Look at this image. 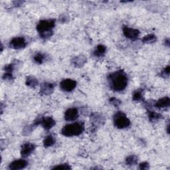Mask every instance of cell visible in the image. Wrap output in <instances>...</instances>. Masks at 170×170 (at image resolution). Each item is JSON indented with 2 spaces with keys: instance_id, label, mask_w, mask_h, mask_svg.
Returning a JSON list of instances; mask_svg holds the SVG:
<instances>
[{
  "instance_id": "obj_1",
  "label": "cell",
  "mask_w": 170,
  "mask_h": 170,
  "mask_svg": "<svg viewBox=\"0 0 170 170\" xmlns=\"http://www.w3.org/2000/svg\"><path fill=\"white\" fill-rule=\"evenodd\" d=\"M108 79L111 89L117 92L124 90L128 85V77L122 70L110 74Z\"/></svg>"
},
{
  "instance_id": "obj_2",
  "label": "cell",
  "mask_w": 170,
  "mask_h": 170,
  "mask_svg": "<svg viewBox=\"0 0 170 170\" xmlns=\"http://www.w3.org/2000/svg\"><path fill=\"white\" fill-rule=\"evenodd\" d=\"M55 26V21L53 19L42 20L37 26V30L41 38L47 39L53 34V29Z\"/></svg>"
},
{
  "instance_id": "obj_3",
  "label": "cell",
  "mask_w": 170,
  "mask_h": 170,
  "mask_svg": "<svg viewBox=\"0 0 170 170\" xmlns=\"http://www.w3.org/2000/svg\"><path fill=\"white\" fill-rule=\"evenodd\" d=\"M85 129L84 124L82 122H75L67 124L63 128L61 133L65 136L72 137L79 136L83 132Z\"/></svg>"
},
{
  "instance_id": "obj_4",
  "label": "cell",
  "mask_w": 170,
  "mask_h": 170,
  "mask_svg": "<svg viewBox=\"0 0 170 170\" xmlns=\"http://www.w3.org/2000/svg\"><path fill=\"white\" fill-rule=\"evenodd\" d=\"M114 124L119 129H124L130 126V121L125 114L118 111L114 116Z\"/></svg>"
},
{
  "instance_id": "obj_5",
  "label": "cell",
  "mask_w": 170,
  "mask_h": 170,
  "mask_svg": "<svg viewBox=\"0 0 170 170\" xmlns=\"http://www.w3.org/2000/svg\"><path fill=\"white\" fill-rule=\"evenodd\" d=\"M77 86V82L72 79H65L60 83V87L62 90L65 92H71Z\"/></svg>"
},
{
  "instance_id": "obj_6",
  "label": "cell",
  "mask_w": 170,
  "mask_h": 170,
  "mask_svg": "<svg viewBox=\"0 0 170 170\" xmlns=\"http://www.w3.org/2000/svg\"><path fill=\"white\" fill-rule=\"evenodd\" d=\"M27 45L26 41L23 37H15L10 41V47L14 49H22L26 47Z\"/></svg>"
},
{
  "instance_id": "obj_7",
  "label": "cell",
  "mask_w": 170,
  "mask_h": 170,
  "mask_svg": "<svg viewBox=\"0 0 170 170\" xmlns=\"http://www.w3.org/2000/svg\"><path fill=\"white\" fill-rule=\"evenodd\" d=\"M123 34L126 38L134 41L138 39L140 35V31L136 29H132L128 27H124L123 28Z\"/></svg>"
},
{
  "instance_id": "obj_8",
  "label": "cell",
  "mask_w": 170,
  "mask_h": 170,
  "mask_svg": "<svg viewBox=\"0 0 170 170\" xmlns=\"http://www.w3.org/2000/svg\"><path fill=\"white\" fill-rule=\"evenodd\" d=\"M35 149V144L30 143V142H26L22 145V149H21V155L23 157H26L30 156L31 153H33Z\"/></svg>"
},
{
  "instance_id": "obj_9",
  "label": "cell",
  "mask_w": 170,
  "mask_h": 170,
  "mask_svg": "<svg viewBox=\"0 0 170 170\" xmlns=\"http://www.w3.org/2000/svg\"><path fill=\"white\" fill-rule=\"evenodd\" d=\"M78 117V111L76 108L68 109L65 113V119L68 122L74 121Z\"/></svg>"
},
{
  "instance_id": "obj_10",
  "label": "cell",
  "mask_w": 170,
  "mask_h": 170,
  "mask_svg": "<svg viewBox=\"0 0 170 170\" xmlns=\"http://www.w3.org/2000/svg\"><path fill=\"white\" fill-rule=\"evenodd\" d=\"M27 165V161L23 159L17 160L11 162L9 165V169L11 170H18L24 169Z\"/></svg>"
},
{
  "instance_id": "obj_11",
  "label": "cell",
  "mask_w": 170,
  "mask_h": 170,
  "mask_svg": "<svg viewBox=\"0 0 170 170\" xmlns=\"http://www.w3.org/2000/svg\"><path fill=\"white\" fill-rule=\"evenodd\" d=\"M40 124L45 130H50L55 125V121L52 117H43L40 119Z\"/></svg>"
},
{
  "instance_id": "obj_12",
  "label": "cell",
  "mask_w": 170,
  "mask_h": 170,
  "mask_svg": "<svg viewBox=\"0 0 170 170\" xmlns=\"http://www.w3.org/2000/svg\"><path fill=\"white\" fill-rule=\"evenodd\" d=\"M55 85L49 82H45L41 86V93L44 95L51 94L54 90Z\"/></svg>"
},
{
  "instance_id": "obj_13",
  "label": "cell",
  "mask_w": 170,
  "mask_h": 170,
  "mask_svg": "<svg viewBox=\"0 0 170 170\" xmlns=\"http://www.w3.org/2000/svg\"><path fill=\"white\" fill-rule=\"evenodd\" d=\"M170 100L169 97H164L157 101L156 104L155 106L157 109H164V108H168L169 106Z\"/></svg>"
},
{
  "instance_id": "obj_14",
  "label": "cell",
  "mask_w": 170,
  "mask_h": 170,
  "mask_svg": "<svg viewBox=\"0 0 170 170\" xmlns=\"http://www.w3.org/2000/svg\"><path fill=\"white\" fill-rule=\"evenodd\" d=\"M86 58L83 55H79L74 57L73 59V64L77 67H81L86 63Z\"/></svg>"
},
{
  "instance_id": "obj_15",
  "label": "cell",
  "mask_w": 170,
  "mask_h": 170,
  "mask_svg": "<svg viewBox=\"0 0 170 170\" xmlns=\"http://www.w3.org/2000/svg\"><path fill=\"white\" fill-rule=\"evenodd\" d=\"M106 51V48L103 45H98L95 49V51H94V55L95 57H102L105 55Z\"/></svg>"
},
{
  "instance_id": "obj_16",
  "label": "cell",
  "mask_w": 170,
  "mask_h": 170,
  "mask_svg": "<svg viewBox=\"0 0 170 170\" xmlns=\"http://www.w3.org/2000/svg\"><path fill=\"white\" fill-rule=\"evenodd\" d=\"M55 142H56L55 138H54L53 136L49 135L45 138L43 141V145L45 148H49L53 146V145L55 144Z\"/></svg>"
},
{
  "instance_id": "obj_17",
  "label": "cell",
  "mask_w": 170,
  "mask_h": 170,
  "mask_svg": "<svg viewBox=\"0 0 170 170\" xmlns=\"http://www.w3.org/2000/svg\"><path fill=\"white\" fill-rule=\"evenodd\" d=\"M161 115L159 113H157L156 112L149 110L148 111V118L150 121L152 122H154L161 118Z\"/></svg>"
},
{
  "instance_id": "obj_18",
  "label": "cell",
  "mask_w": 170,
  "mask_h": 170,
  "mask_svg": "<svg viewBox=\"0 0 170 170\" xmlns=\"http://www.w3.org/2000/svg\"><path fill=\"white\" fill-rule=\"evenodd\" d=\"M38 81L34 77H28L26 78V85L31 88H35L38 85Z\"/></svg>"
},
{
  "instance_id": "obj_19",
  "label": "cell",
  "mask_w": 170,
  "mask_h": 170,
  "mask_svg": "<svg viewBox=\"0 0 170 170\" xmlns=\"http://www.w3.org/2000/svg\"><path fill=\"white\" fill-rule=\"evenodd\" d=\"M132 99L136 102H140L143 100V90L139 89L136 90L132 95Z\"/></svg>"
},
{
  "instance_id": "obj_20",
  "label": "cell",
  "mask_w": 170,
  "mask_h": 170,
  "mask_svg": "<svg viewBox=\"0 0 170 170\" xmlns=\"http://www.w3.org/2000/svg\"><path fill=\"white\" fill-rule=\"evenodd\" d=\"M156 37L153 34L148 35L143 37L142 42L144 43H153L156 41Z\"/></svg>"
},
{
  "instance_id": "obj_21",
  "label": "cell",
  "mask_w": 170,
  "mask_h": 170,
  "mask_svg": "<svg viewBox=\"0 0 170 170\" xmlns=\"http://www.w3.org/2000/svg\"><path fill=\"white\" fill-rule=\"evenodd\" d=\"M91 120H92L93 123H94L95 126H97L98 124H101V122H103L102 118L101 115L98 114H93L91 117Z\"/></svg>"
},
{
  "instance_id": "obj_22",
  "label": "cell",
  "mask_w": 170,
  "mask_h": 170,
  "mask_svg": "<svg viewBox=\"0 0 170 170\" xmlns=\"http://www.w3.org/2000/svg\"><path fill=\"white\" fill-rule=\"evenodd\" d=\"M126 163L128 165H134L138 163V157L134 155L129 156L126 160Z\"/></svg>"
},
{
  "instance_id": "obj_23",
  "label": "cell",
  "mask_w": 170,
  "mask_h": 170,
  "mask_svg": "<svg viewBox=\"0 0 170 170\" xmlns=\"http://www.w3.org/2000/svg\"><path fill=\"white\" fill-rule=\"evenodd\" d=\"M45 60V55L43 53H38L34 57V61L38 64H42Z\"/></svg>"
},
{
  "instance_id": "obj_24",
  "label": "cell",
  "mask_w": 170,
  "mask_h": 170,
  "mask_svg": "<svg viewBox=\"0 0 170 170\" xmlns=\"http://www.w3.org/2000/svg\"><path fill=\"white\" fill-rule=\"evenodd\" d=\"M160 76L164 78H168L169 76V66H168V67H165L162 70V71L160 73Z\"/></svg>"
},
{
  "instance_id": "obj_25",
  "label": "cell",
  "mask_w": 170,
  "mask_h": 170,
  "mask_svg": "<svg viewBox=\"0 0 170 170\" xmlns=\"http://www.w3.org/2000/svg\"><path fill=\"white\" fill-rule=\"evenodd\" d=\"M109 101H110V103L111 104V105H113L115 107H118L122 104L121 101H120L119 99H118L117 98H114V97L111 98Z\"/></svg>"
},
{
  "instance_id": "obj_26",
  "label": "cell",
  "mask_w": 170,
  "mask_h": 170,
  "mask_svg": "<svg viewBox=\"0 0 170 170\" xmlns=\"http://www.w3.org/2000/svg\"><path fill=\"white\" fill-rule=\"evenodd\" d=\"M70 168H70V165L68 164H66L57 165H56V166L53 168V169H69Z\"/></svg>"
},
{
  "instance_id": "obj_27",
  "label": "cell",
  "mask_w": 170,
  "mask_h": 170,
  "mask_svg": "<svg viewBox=\"0 0 170 170\" xmlns=\"http://www.w3.org/2000/svg\"><path fill=\"white\" fill-rule=\"evenodd\" d=\"M14 64H9L6 65L5 67V70L7 72V73H11L12 72H13V70H14Z\"/></svg>"
},
{
  "instance_id": "obj_28",
  "label": "cell",
  "mask_w": 170,
  "mask_h": 170,
  "mask_svg": "<svg viewBox=\"0 0 170 170\" xmlns=\"http://www.w3.org/2000/svg\"><path fill=\"white\" fill-rule=\"evenodd\" d=\"M3 78L4 80L6 81H10L13 79V76H12V74L10 73H7L4 74V75L3 77Z\"/></svg>"
},
{
  "instance_id": "obj_29",
  "label": "cell",
  "mask_w": 170,
  "mask_h": 170,
  "mask_svg": "<svg viewBox=\"0 0 170 170\" xmlns=\"http://www.w3.org/2000/svg\"><path fill=\"white\" fill-rule=\"evenodd\" d=\"M139 167L141 169H148L150 168V165H149V164L147 162H142L140 164Z\"/></svg>"
},
{
  "instance_id": "obj_30",
  "label": "cell",
  "mask_w": 170,
  "mask_h": 170,
  "mask_svg": "<svg viewBox=\"0 0 170 170\" xmlns=\"http://www.w3.org/2000/svg\"><path fill=\"white\" fill-rule=\"evenodd\" d=\"M165 45H166L168 47H169V39H166L165 40Z\"/></svg>"
}]
</instances>
